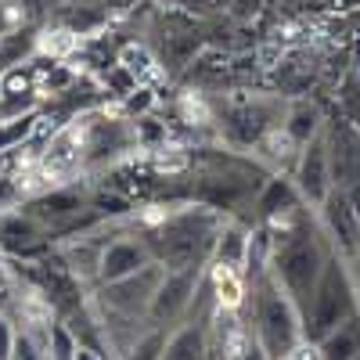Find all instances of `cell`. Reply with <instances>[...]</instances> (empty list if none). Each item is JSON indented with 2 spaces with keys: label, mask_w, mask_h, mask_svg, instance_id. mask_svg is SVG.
<instances>
[{
  "label": "cell",
  "mask_w": 360,
  "mask_h": 360,
  "mask_svg": "<svg viewBox=\"0 0 360 360\" xmlns=\"http://www.w3.org/2000/svg\"><path fill=\"white\" fill-rule=\"evenodd\" d=\"M227 217H220L217 209L188 202L180 209H166V213L148 227L141 238L148 242L152 256L166 266V270H188V266H209L213 259V245L217 234L224 227Z\"/></svg>",
  "instance_id": "1"
},
{
  "label": "cell",
  "mask_w": 360,
  "mask_h": 360,
  "mask_svg": "<svg viewBox=\"0 0 360 360\" xmlns=\"http://www.w3.org/2000/svg\"><path fill=\"white\" fill-rule=\"evenodd\" d=\"M328 256L321 238L310 224H299L292 231H274V259H270V278L281 285V292L299 307V314H310L314 292L321 285V274L328 266Z\"/></svg>",
  "instance_id": "2"
},
{
  "label": "cell",
  "mask_w": 360,
  "mask_h": 360,
  "mask_svg": "<svg viewBox=\"0 0 360 360\" xmlns=\"http://www.w3.org/2000/svg\"><path fill=\"white\" fill-rule=\"evenodd\" d=\"M252 339L266 353V360H288L307 346V321L299 307L281 292L274 278L252 281Z\"/></svg>",
  "instance_id": "3"
},
{
  "label": "cell",
  "mask_w": 360,
  "mask_h": 360,
  "mask_svg": "<svg viewBox=\"0 0 360 360\" xmlns=\"http://www.w3.org/2000/svg\"><path fill=\"white\" fill-rule=\"evenodd\" d=\"M72 127L79 134L83 169H108V166H119L130 152H137L134 119L123 112L86 108V112L72 115Z\"/></svg>",
  "instance_id": "4"
},
{
  "label": "cell",
  "mask_w": 360,
  "mask_h": 360,
  "mask_svg": "<svg viewBox=\"0 0 360 360\" xmlns=\"http://www.w3.org/2000/svg\"><path fill=\"white\" fill-rule=\"evenodd\" d=\"M353 314H360L353 263H346L339 256H328V266L321 274V285L314 292V303L307 314V342H321L328 332H335Z\"/></svg>",
  "instance_id": "5"
},
{
  "label": "cell",
  "mask_w": 360,
  "mask_h": 360,
  "mask_svg": "<svg viewBox=\"0 0 360 360\" xmlns=\"http://www.w3.org/2000/svg\"><path fill=\"white\" fill-rule=\"evenodd\" d=\"M166 278V266L159 259H152L148 266H141L137 274H127L119 281H105L94 285L90 303L98 307L101 317H123V321H148V310L155 303V292Z\"/></svg>",
  "instance_id": "6"
},
{
  "label": "cell",
  "mask_w": 360,
  "mask_h": 360,
  "mask_svg": "<svg viewBox=\"0 0 360 360\" xmlns=\"http://www.w3.org/2000/svg\"><path fill=\"white\" fill-rule=\"evenodd\" d=\"M281 119L285 108L278 98H242V101H227V108L220 112V130L238 148H256L270 130L281 127Z\"/></svg>",
  "instance_id": "7"
},
{
  "label": "cell",
  "mask_w": 360,
  "mask_h": 360,
  "mask_svg": "<svg viewBox=\"0 0 360 360\" xmlns=\"http://www.w3.org/2000/svg\"><path fill=\"white\" fill-rule=\"evenodd\" d=\"M205 281V266H188V270H166V278L155 292V303L148 310V321L155 328H173L184 324L198 303V292Z\"/></svg>",
  "instance_id": "8"
},
{
  "label": "cell",
  "mask_w": 360,
  "mask_h": 360,
  "mask_svg": "<svg viewBox=\"0 0 360 360\" xmlns=\"http://www.w3.org/2000/svg\"><path fill=\"white\" fill-rule=\"evenodd\" d=\"M317 220H321V231L332 245V256L346 259V263H356L360 259V213H356V202L346 195V191H332L324 198V205L317 209Z\"/></svg>",
  "instance_id": "9"
},
{
  "label": "cell",
  "mask_w": 360,
  "mask_h": 360,
  "mask_svg": "<svg viewBox=\"0 0 360 360\" xmlns=\"http://www.w3.org/2000/svg\"><path fill=\"white\" fill-rule=\"evenodd\" d=\"M51 249L54 238L37 217H29L22 205L0 209V252L8 259H40Z\"/></svg>",
  "instance_id": "10"
},
{
  "label": "cell",
  "mask_w": 360,
  "mask_h": 360,
  "mask_svg": "<svg viewBox=\"0 0 360 360\" xmlns=\"http://www.w3.org/2000/svg\"><path fill=\"white\" fill-rule=\"evenodd\" d=\"M292 184L299 191L310 209H321L324 198L335 191V180H332V159H328V141L324 134L317 141H310L303 152H299L295 166H292Z\"/></svg>",
  "instance_id": "11"
},
{
  "label": "cell",
  "mask_w": 360,
  "mask_h": 360,
  "mask_svg": "<svg viewBox=\"0 0 360 360\" xmlns=\"http://www.w3.org/2000/svg\"><path fill=\"white\" fill-rule=\"evenodd\" d=\"M328 141V159H332V180L339 191H356L360 188V130L349 127L346 119H332L324 127Z\"/></svg>",
  "instance_id": "12"
},
{
  "label": "cell",
  "mask_w": 360,
  "mask_h": 360,
  "mask_svg": "<svg viewBox=\"0 0 360 360\" xmlns=\"http://www.w3.org/2000/svg\"><path fill=\"white\" fill-rule=\"evenodd\" d=\"M155 256L152 249H148V242L141 234H112L108 238V245L101 252V274H98V285L105 281H119V278H127V274H137L141 266H148Z\"/></svg>",
  "instance_id": "13"
},
{
  "label": "cell",
  "mask_w": 360,
  "mask_h": 360,
  "mask_svg": "<svg viewBox=\"0 0 360 360\" xmlns=\"http://www.w3.org/2000/svg\"><path fill=\"white\" fill-rule=\"evenodd\" d=\"M256 224H281L288 217H295L299 209H307V202L299 198L295 184H292V176L285 173H270L263 180V188L256 195Z\"/></svg>",
  "instance_id": "14"
},
{
  "label": "cell",
  "mask_w": 360,
  "mask_h": 360,
  "mask_svg": "<svg viewBox=\"0 0 360 360\" xmlns=\"http://www.w3.org/2000/svg\"><path fill=\"white\" fill-rule=\"evenodd\" d=\"M51 11H54L51 22L69 29V33L79 37V40L101 33V29L108 25V18H112V8H105V0H69V4H58Z\"/></svg>",
  "instance_id": "15"
},
{
  "label": "cell",
  "mask_w": 360,
  "mask_h": 360,
  "mask_svg": "<svg viewBox=\"0 0 360 360\" xmlns=\"http://www.w3.org/2000/svg\"><path fill=\"white\" fill-rule=\"evenodd\" d=\"M162 360H209V328H205V321L176 324L169 332V339H166Z\"/></svg>",
  "instance_id": "16"
},
{
  "label": "cell",
  "mask_w": 360,
  "mask_h": 360,
  "mask_svg": "<svg viewBox=\"0 0 360 360\" xmlns=\"http://www.w3.org/2000/svg\"><path fill=\"white\" fill-rule=\"evenodd\" d=\"M249 234L252 227L242 220H224L220 234H217V245H213V259L217 266H234L245 274V256H249Z\"/></svg>",
  "instance_id": "17"
},
{
  "label": "cell",
  "mask_w": 360,
  "mask_h": 360,
  "mask_svg": "<svg viewBox=\"0 0 360 360\" xmlns=\"http://www.w3.org/2000/svg\"><path fill=\"white\" fill-rule=\"evenodd\" d=\"M324 119H321V108L314 105V101H295V105H288L285 108V119H281V130L288 134V141L303 152V148L310 144V141H317L321 134H324Z\"/></svg>",
  "instance_id": "18"
},
{
  "label": "cell",
  "mask_w": 360,
  "mask_h": 360,
  "mask_svg": "<svg viewBox=\"0 0 360 360\" xmlns=\"http://www.w3.org/2000/svg\"><path fill=\"white\" fill-rule=\"evenodd\" d=\"M37 51H40V29L33 22L15 29L11 37L0 40V72H11V69H18L25 62H33Z\"/></svg>",
  "instance_id": "19"
},
{
  "label": "cell",
  "mask_w": 360,
  "mask_h": 360,
  "mask_svg": "<svg viewBox=\"0 0 360 360\" xmlns=\"http://www.w3.org/2000/svg\"><path fill=\"white\" fill-rule=\"evenodd\" d=\"M317 346L321 360H353L360 356V314H353L349 321H342L335 332H328Z\"/></svg>",
  "instance_id": "20"
},
{
  "label": "cell",
  "mask_w": 360,
  "mask_h": 360,
  "mask_svg": "<svg viewBox=\"0 0 360 360\" xmlns=\"http://www.w3.org/2000/svg\"><path fill=\"white\" fill-rule=\"evenodd\" d=\"M115 62L137 79V86H152V83L166 72L162 62H159V54L148 47V44H123V47H119V58H115Z\"/></svg>",
  "instance_id": "21"
},
{
  "label": "cell",
  "mask_w": 360,
  "mask_h": 360,
  "mask_svg": "<svg viewBox=\"0 0 360 360\" xmlns=\"http://www.w3.org/2000/svg\"><path fill=\"white\" fill-rule=\"evenodd\" d=\"M40 123H44V108L15 115V119H0V155H8V152H15V148H22L29 137H37L40 134Z\"/></svg>",
  "instance_id": "22"
},
{
  "label": "cell",
  "mask_w": 360,
  "mask_h": 360,
  "mask_svg": "<svg viewBox=\"0 0 360 360\" xmlns=\"http://www.w3.org/2000/svg\"><path fill=\"white\" fill-rule=\"evenodd\" d=\"M44 353H47V360H76L79 356V342L62 317L51 321L47 335H44Z\"/></svg>",
  "instance_id": "23"
},
{
  "label": "cell",
  "mask_w": 360,
  "mask_h": 360,
  "mask_svg": "<svg viewBox=\"0 0 360 360\" xmlns=\"http://www.w3.org/2000/svg\"><path fill=\"white\" fill-rule=\"evenodd\" d=\"M166 339H169V328H148V332H144L123 356H119V360H162Z\"/></svg>",
  "instance_id": "24"
},
{
  "label": "cell",
  "mask_w": 360,
  "mask_h": 360,
  "mask_svg": "<svg viewBox=\"0 0 360 360\" xmlns=\"http://www.w3.org/2000/svg\"><path fill=\"white\" fill-rule=\"evenodd\" d=\"M134 134H137V152H159L166 144V123H159L152 112L134 119Z\"/></svg>",
  "instance_id": "25"
},
{
  "label": "cell",
  "mask_w": 360,
  "mask_h": 360,
  "mask_svg": "<svg viewBox=\"0 0 360 360\" xmlns=\"http://www.w3.org/2000/svg\"><path fill=\"white\" fill-rule=\"evenodd\" d=\"M152 108H155V90L152 86H137V90H130V94L119 101V112L130 115V119H141V115H148Z\"/></svg>",
  "instance_id": "26"
},
{
  "label": "cell",
  "mask_w": 360,
  "mask_h": 360,
  "mask_svg": "<svg viewBox=\"0 0 360 360\" xmlns=\"http://www.w3.org/2000/svg\"><path fill=\"white\" fill-rule=\"evenodd\" d=\"M22 8H25V0H0V40L11 37L15 29L29 25V15Z\"/></svg>",
  "instance_id": "27"
},
{
  "label": "cell",
  "mask_w": 360,
  "mask_h": 360,
  "mask_svg": "<svg viewBox=\"0 0 360 360\" xmlns=\"http://www.w3.org/2000/svg\"><path fill=\"white\" fill-rule=\"evenodd\" d=\"M11 360H47V353H44V342H40L33 332H18V339H15V349H11Z\"/></svg>",
  "instance_id": "28"
},
{
  "label": "cell",
  "mask_w": 360,
  "mask_h": 360,
  "mask_svg": "<svg viewBox=\"0 0 360 360\" xmlns=\"http://www.w3.org/2000/svg\"><path fill=\"white\" fill-rule=\"evenodd\" d=\"M15 339H18V332H15V324L8 321V314H4V310H0V360H11Z\"/></svg>",
  "instance_id": "29"
},
{
  "label": "cell",
  "mask_w": 360,
  "mask_h": 360,
  "mask_svg": "<svg viewBox=\"0 0 360 360\" xmlns=\"http://www.w3.org/2000/svg\"><path fill=\"white\" fill-rule=\"evenodd\" d=\"M15 292V274H11V263H8V256L0 252V299H8Z\"/></svg>",
  "instance_id": "30"
},
{
  "label": "cell",
  "mask_w": 360,
  "mask_h": 360,
  "mask_svg": "<svg viewBox=\"0 0 360 360\" xmlns=\"http://www.w3.org/2000/svg\"><path fill=\"white\" fill-rule=\"evenodd\" d=\"M58 4H69V0H47V8H58Z\"/></svg>",
  "instance_id": "31"
},
{
  "label": "cell",
  "mask_w": 360,
  "mask_h": 360,
  "mask_svg": "<svg viewBox=\"0 0 360 360\" xmlns=\"http://www.w3.org/2000/svg\"><path fill=\"white\" fill-rule=\"evenodd\" d=\"M37 4H47V0H37Z\"/></svg>",
  "instance_id": "32"
},
{
  "label": "cell",
  "mask_w": 360,
  "mask_h": 360,
  "mask_svg": "<svg viewBox=\"0 0 360 360\" xmlns=\"http://www.w3.org/2000/svg\"><path fill=\"white\" fill-rule=\"evenodd\" d=\"M353 360H360V356H353Z\"/></svg>",
  "instance_id": "33"
}]
</instances>
